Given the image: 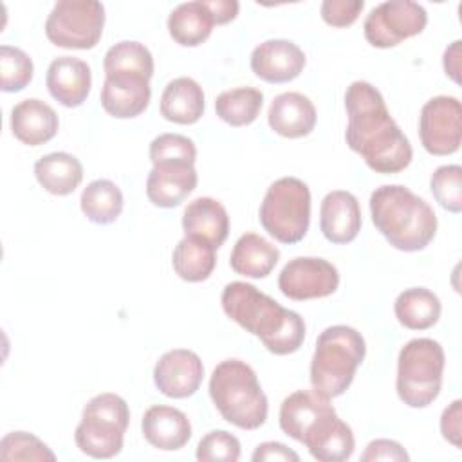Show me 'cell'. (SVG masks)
I'll use <instances>...</instances> for the list:
<instances>
[{
    "mask_svg": "<svg viewBox=\"0 0 462 462\" xmlns=\"http://www.w3.org/2000/svg\"><path fill=\"white\" fill-rule=\"evenodd\" d=\"M141 431L146 442L162 451H177L191 439V424L184 411L168 406H150L141 420Z\"/></svg>",
    "mask_w": 462,
    "mask_h": 462,
    "instance_id": "d6986e66",
    "label": "cell"
},
{
    "mask_svg": "<svg viewBox=\"0 0 462 462\" xmlns=\"http://www.w3.org/2000/svg\"><path fill=\"white\" fill-rule=\"evenodd\" d=\"M0 72L2 83L0 88L4 92H20L23 90L34 74L32 60L25 51L13 45L0 47Z\"/></svg>",
    "mask_w": 462,
    "mask_h": 462,
    "instance_id": "836d02e7",
    "label": "cell"
},
{
    "mask_svg": "<svg viewBox=\"0 0 462 462\" xmlns=\"http://www.w3.org/2000/svg\"><path fill=\"white\" fill-rule=\"evenodd\" d=\"M428 23L426 9L411 0H392L375 5L365 18L366 42L377 49H390L417 36Z\"/></svg>",
    "mask_w": 462,
    "mask_h": 462,
    "instance_id": "30bf717a",
    "label": "cell"
},
{
    "mask_svg": "<svg viewBox=\"0 0 462 462\" xmlns=\"http://www.w3.org/2000/svg\"><path fill=\"white\" fill-rule=\"evenodd\" d=\"M204 90L188 76L171 79L161 94V116L177 125H193L204 114Z\"/></svg>",
    "mask_w": 462,
    "mask_h": 462,
    "instance_id": "cb8c5ba5",
    "label": "cell"
},
{
    "mask_svg": "<svg viewBox=\"0 0 462 462\" xmlns=\"http://www.w3.org/2000/svg\"><path fill=\"white\" fill-rule=\"evenodd\" d=\"M49 94L63 106L74 108L87 101L92 87V72L87 61L74 56H58L45 76Z\"/></svg>",
    "mask_w": 462,
    "mask_h": 462,
    "instance_id": "2e32d148",
    "label": "cell"
},
{
    "mask_svg": "<svg viewBox=\"0 0 462 462\" xmlns=\"http://www.w3.org/2000/svg\"><path fill=\"white\" fill-rule=\"evenodd\" d=\"M460 40H455L446 51H444V58H442V65H444V70L446 74L455 81L458 83L460 81Z\"/></svg>",
    "mask_w": 462,
    "mask_h": 462,
    "instance_id": "ee69618b",
    "label": "cell"
},
{
    "mask_svg": "<svg viewBox=\"0 0 462 462\" xmlns=\"http://www.w3.org/2000/svg\"><path fill=\"white\" fill-rule=\"evenodd\" d=\"M195 457L199 462H236L240 458V442L226 430H213L199 440Z\"/></svg>",
    "mask_w": 462,
    "mask_h": 462,
    "instance_id": "74e56055",
    "label": "cell"
},
{
    "mask_svg": "<svg viewBox=\"0 0 462 462\" xmlns=\"http://www.w3.org/2000/svg\"><path fill=\"white\" fill-rule=\"evenodd\" d=\"M446 356L431 337L410 339L397 357L395 390L410 408H426L440 393Z\"/></svg>",
    "mask_w": 462,
    "mask_h": 462,
    "instance_id": "8992f818",
    "label": "cell"
},
{
    "mask_svg": "<svg viewBox=\"0 0 462 462\" xmlns=\"http://www.w3.org/2000/svg\"><path fill=\"white\" fill-rule=\"evenodd\" d=\"M152 97L150 79L141 76H105L101 106L117 119H132L143 114Z\"/></svg>",
    "mask_w": 462,
    "mask_h": 462,
    "instance_id": "ffe728a7",
    "label": "cell"
},
{
    "mask_svg": "<svg viewBox=\"0 0 462 462\" xmlns=\"http://www.w3.org/2000/svg\"><path fill=\"white\" fill-rule=\"evenodd\" d=\"M316 106L300 92L278 94L267 112L273 132L287 139L307 137L316 126Z\"/></svg>",
    "mask_w": 462,
    "mask_h": 462,
    "instance_id": "44dd1931",
    "label": "cell"
},
{
    "mask_svg": "<svg viewBox=\"0 0 462 462\" xmlns=\"http://www.w3.org/2000/svg\"><path fill=\"white\" fill-rule=\"evenodd\" d=\"M204 4L209 9L217 25H224L235 20L240 9V4L236 0H204Z\"/></svg>",
    "mask_w": 462,
    "mask_h": 462,
    "instance_id": "7bdbcfd3",
    "label": "cell"
},
{
    "mask_svg": "<svg viewBox=\"0 0 462 462\" xmlns=\"http://www.w3.org/2000/svg\"><path fill=\"white\" fill-rule=\"evenodd\" d=\"M128 422L126 401L117 393H99L83 408L81 420L74 430L76 446L92 458H112L123 449Z\"/></svg>",
    "mask_w": 462,
    "mask_h": 462,
    "instance_id": "52a82bcc",
    "label": "cell"
},
{
    "mask_svg": "<svg viewBox=\"0 0 462 462\" xmlns=\"http://www.w3.org/2000/svg\"><path fill=\"white\" fill-rule=\"evenodd\" d=\"M361 208L350 191H328L319 208V229L332 244H350L361 231Z\"/></svg>",
    "mask_w": 462,
    "mask_h": 462,
    "instance_id": "ac0fdd59",
    "label": "cell"
},
{
    "mask_svg": "<svg viewBox=\"0 0 462 462\" xmlns=\"http://www.w3.org/2000/svg\"><path fill=\"white\" fill-rule=\"evenodd\" d=\"M204 365L200 357L188 348L164 352L153 368L157 390L171 399L191 397L202 384Z\"/></svg>",
    "mask_w": 462,
    "mask_h": 462,
    "instance_id": "4fadbf2b",
    "label": "cell"
},
{
    "mask_svg": "<svg viewBox=\"0 0 462 462\" xmlns=\"http://www.w3.org/2000/svg\"><path fill=\"white\" fill-rule=\"evenodd\" d=\"M38 184L58 197L70 195L83 180V164L67 152H52L34 162Z\"/></svg>",
    "mask_w": 462,
    "mask_h": 462,
    "instance_id": "4316f807",
    "label": "cell"
},
{
    "mask_svg": "<svg viewBox=\"0 0 462 462\" xmlns=\"http://www.w3.org/2000/svg\"><path fill=\"white\" fill-rule=\"evenodd\" d=\"M209 397L222 419L240 430H256L267 420V395L256 372L242 359H224L213 368Z\"/></svg>",
    "mask_w": 462,
    "mask_h": 462,
    "instance_id": "277c9868",
    "label": "cell"
},
{
    "mask_svg": "<svg viewBox=\"0 0 462 462\" xmlns=\"http://www.w3.org/2000/svg\"><path fill=\"white\" fill-rule=\"evenodd\" d=\"M307 63L303 51L291 40H265L251 52V70L267 83L296 79Z\"/></svg>",
    "mask_w": 462,
    "mask_h": 462,
    "instance_id": "9a60e30c",
    "label": "cell"
},
{
    "mask_svg": "<svg viewBox=\"0 0 462 462\" xmlns=\"http://www.w3.org/2000/svg\"><path fill=\"white\" fill-rule=\"evenodd\" d=\"M220 303L229 319L256 336L274 356L294 354L305 341L303 318L282 307L253 283H227L222 291Z\"/></svg>",
    "mask_w": 462,
    "mask_h": 462,
    "instance_id": "7a4b0ae2",
    "label": "cell"
},
{
    "mask_svg": "<svg viewBox=\"0 0 462 462\" xmlns=\"http://www.w3.org/2000/svg\"><path fill=\"white\" fill-rule=\"evenodd\" d=\"M9 123L13 135L27 146L49 143L60 128V119L54 108L38 97H29L14 105Z\"/></svg>",
    "mask_w": 462,
    "mask_h": 462,
    "instance_id": "7402d4cb",
    "label": "cell"
},
{
    "mask_svg": "<svg viewBox=\"0 0 462 462\" xmlns=\"http://www.w3.org/2000/svg\"><path fill=\"white\" fill-rule=\"evenodd\" d=\"M345 108L348 116L345 141L370 170L388 175L410 166L411 144L372 83L352 81L345 92Z\"/></svg>",
    "mask_w": 462,
    "mask_h": 462,
    "instance_id": "6da1fadb",
    "label": "cell"
},
{
    "mask_svg": "<svg viewBox=\"0 0 462 462\" xmlns=\"http://www.w3.org/2000/svg\"><path fill=\"white\" fill-rule=\"evenodd\" d=\"M280 260V249L258 233L242 235L233 245L229 265L236 274L245 278H265Z\"/></svg>",
    "mask_w": 462,
    "mask_h": 462,
    "instance_id": "d4e9b609",
    "label": "cell"
},
{
    "mask_svg": "<svg viewBox=\"0 0 462 462\" xmlns=\"http://www.w3.org/2000/svg\"><path fill=\"white\" fill-rule=\"evenodd\" d=\"M150 161L153 166L164 162L195 164L197 148L195 143L186 135L161 134L150 143Z\"/></svg>",
    "mask_w": 462,
    "mask_h": 462,
    "instance_id": "8d00e7d4",
    "label": "cell"
},
{
    "mask_svg": "<svg viewBox=\"0 0 462 462\" xmlns=\"http://www.w3.org/2000/svg\"><path fill=\"white\" fill-rule=\"evenodd\" d=\"M262 227L282 244L300 242L310 224V189L298 177L274 180L260 204Z\"/></svg>",
    "mask_w": 462,
    "mask_h": 462,
    "instance_id": "ba28073f",
    "label": "cell"
},
{
    "mask_svg": "<svg viewBox=\"0 0 462 462\" xmlns=\"http://www.w3.org/2000/svg\"><path fill=\"white\" fill-rule=\"evenodd\" d=\"M361 460L363 462H377V460L406 462V460H410V455L397 440L375 439L366 446V449L361 455Z\"/></svg>",
    "mask_w": 462,
    "mask_h": 462,
    "instance_id": "ab89813d",
    "label": "cell"
},
{
    "mask_svg": "<svg viewBox=\"0 0 462 462\" xmlns=\"http://www.w3.org/2000/svg\"><path fill=\"white\" fill-rule=\"evenodd\" d=\"M123 193L119 186L108 179H96L81 191L79 206L87 220L94 224H112L123 211Z\"/></svg>",
    "mask_w": 462,
    "mask_h": 462,
    "instance_id": "4dcf8cb0",
    "label": "cell"
},
{
    "mask_svg": "<svg viewBox=\"0 0 462 462\" xmlns=\"http://www.w3.org/2000/svg\"><path fill=\"white\" fill-rule=\"evenodd\" d=\"M339 287V273L325 258L298 256L289 260L278 276V289L294 301L327 298Z\"/></svg>",
    "mask_w": 462,
    "mask_h": 462,
    "instance_id": "7c38bea8",
    "label": "cell"
},
{
    "mask_svg": "<svg viewBox=\"0 0 462 462\" xmlns=\"http://www.w3.org/2000/svg\"><path fill=\"white\" fill-rule=\"evenodd\" d=\"M310 457L319 462H343L352 457L356 439L352 428L337 413L316 428L303 442Z\"/></svg>",
    "mask_w": 462,
    "mask_h": 462,
    "instance_id": "484cf974",
    "label": "cell"
},
{
    "mask_svg": "<svg viewBox=\"0 0 462 462\" xmlns=\"http://www.w3.org/2000/svg\"><path fill=\"white\" fill-rule=\"evenodd\" d=\"M253 462H298L300 455L282 442H262L251 455Z\"/></svg>",
    "mask_w": 462,
    "mask_h": 462,
    "instance_id": "b9f144b4",
    "label": "cell"
},
{
    "mask_svg": "<svg viewBox=\"0 0 462 462\" xmlns=\"http://www.w3.org/2000/svg\"><path fill=\"white\" fill-rule=\"evenodd\" d=\"M440 433L455 448H460L462 437V401L455 399L440 415Z\"/></svg>",
    "mask_w": 462,
    "mask_h": 462,
    "instance_id": "60d3db41",
    "label": "cell"
},
{
    "mask_svg": "<svg viewBox=\"0 0 462 462\" xmlns=\"http://www.w3.org/2000/svg\"><path fill=\"white\" fill-rule=\"evenodd\" d=\"M366 356V343L359 330L348 325L327 327L316 339L310 361L312 390L327 399L343 395Z\"/></svg>",
    "mask_w": 462,
    "mask_h": 462,
    "instance_id": "5b68a950",
    "label": "cell"
},
{
    "mask_svg": "<svg viewBox=\"0 0 462 462\" xmlns=\"http://www.w3.org/2000/svg\"><path fill=\"white\" fill-rule=\"evenodd\" d=\"M182 229L186 236L204 240L218 249L229 235V215L218 200L199 197L184 208Z\"/></svg>",
    "mask_w": 462,
    "mask_h": 462,
    "instance_id": "603a6c76",
    "label": "cell"
},
{
    "mask_svg": "<svg viewBox=\"0 0 462 462\" xmlns=\"http://www.w3.org/2000/svg\"><path fill=\"white\" fill-rule=\"evenodd\" d=\"M419 137L431 155H451L462 143V106L453 96H435L419 116Z\"/></svg>",
    "mask_w": 462,
    "mask_h": 462,
    "instance_id": "8fae6325",
    "label": "cell"
},
{
    "mask_svg": "<svg viewBox=\"0 0 462 462\" xmlns=\"http://www.w3.org/2000/svg\"><path fill=\"white\" fill-rule=\"evenodd\" d=\"M263 94L254 87H238L224 90L215 99L217 116L229 126H247L251 125L262 110Z\"/></svg>",
    "mask_w": 462,
    "mask_h": 462,
    "instance_id": "d6a6232c",
    "label": "cell"
},
{
    "mask_svg": "<svg viewBox=\"0 0 462 462\" xmlns=\"http://www.w3.org/2000/svg\"><path fill=\"white\" fill-rule=\"evenodd\" d=\"M365 7L363 0H325L321 4V18L332 27L352 25Z\"/></svg>",
    "mask_w": 462,
    "mask_h": 462,
    "instance_id": "f35d334b",
    "label": "cell"
},
{
    "mask_svg": "<svg viewBox=\"0 0 462 462\" xmlns=\"http://www.w3.org/2000/svg\"><path fill=\"white\" fill-rule=\"evenodd\" d=\"M430 189L439 206L449 213L462 211V168L460 164L439 166L430 179Z\"/></svg>",
    "mask_w": 462,
    "mask_h": 462,
    "instance_id": "d590c367",
    "label": "cell"
},
{
    "mask_svg": "<svg viewBox=\"0 0 462 462\" xmlns=\"http://www.w3.org/2000/svg\"><path fill=\"white\" fill-rule=\"evenodd\" d=\"M2 460H34V462H54L56 455L51 448L36 435L27 431H11L0 440Z\"/></svg>",
    "mask_w": 462,
    "mask_h": 462,
    "instance_id": "e575fe53",
    "label": "cell"
},
{
    "mask_svg": "<svg viewBox=\"0 0 462 462\" xmlns=\"http://www.w3.org/2000/svg\"><path fill=\"white\" fill-rule=\"evenodd\" d=\"M105 27V7L96 0H60L45 20V36L61 49L87 51L97 45Z\"/></svg>",
    "mask_w": 462,
    "mask_h": 462,
    "instance_id": "9c48e42d",
    "label": "cell"
},
{
    "mask_svg": "<svg viewBox=\"0 0 462 462\" xmlns=\"http://www.w3.org/2000/svg\"><path fill=\"white\" fill-rule=\"evenodd\" d=\"M215 247L204 240L184 236L173 249L171 265L175 274L189 283L204 282L211 276L217 265Z\"/></svg>",
    "mask_w": 462,
    "mask_h": 462,
    "instance_id": "f546056e",
    "label": "cell"
},
{
    "mask_svg": "<svg viewBox=\"0 0 462 462\" xmlns=\"http://www.w3.org/2000/svg\"><path fill=\"white\" fill-rule=\"evenodd\" d=\"M336 415L330 401L314 390H296L287 395L280 406V428L298 442L305 439L328 417Z\"/></svg>",
    "mask_w": 462,
    "mask_h": 462,
    "instance_id": "5bb4252c",
    "label": "cell"
},
{
    "mask_svg": "<svg viewBox=\"0 0 462 462\" xmlns=\"http://www.w3.org/2000/svg\"><path fill=\"white\" fill-rule=\"evenodd\" d=\"M213 25L215 20L204 0L179 4L168 16V32L173 42L182 47H197L204 43L209 38Z\"/></svg>",
    "mask_w": 462,
    "mask_h": 462,
    "instance_id": "83f0119b",
    "label": "cell"
},
{
    "mask_svg": "<svg viewBox=\"0 0 462 462\" xmlns=\"http://www.w3.org/2000/svg\"><path fill=\"white\" fill-rule=\"evenodd\" d=\"M103 69L105 76H141L152 79L153 56L141 42L123 40L106 51Z\"/></svg>",
    "mask_w": 462,
    "mask_h": 462,
    "instance_id": "1f68e13d",
    "label": "cell"
},
{
    "mask_svg": "<svg viewBox=\"0 0 462 462\" xmlns=\"http://www.w3.org/2000/svg\"><path fill=\"white\" fill-rule=\"evenodd\" d=\"M195 164H155L146 179V197L157 208H177L197 188Z\"/></svg>",
    "mask_w": 462,
    "mask_h": 462,
    "instance_id": "e0dca14e",
    "label": "cell"
},
{
    "mask_svg": "<svg viewBox=\"0 0 462 462\" xmlns=\"http://www.w3.org/2000/svg\"><path fill=\"white\" fill-rule=\"evenodd\" d=\"M370 215L388 244L404 253L422 251L435 238L433 208L402 184H383L370 195Z\"/></svg>",
    "mask_w": 462,
    "mask_h": 462,
    "instance_id": "3957f363",
    "label": "cell"
},
{
    "mask_svg": "<svg viewBox=\"0 0 462 462\" xmlns=\"http://www.w3.org/2000/svg\"><path fill=\"white\" fill-rule=\"evenodd\" d=\"M440 300L426 287L404 289L393 303L397 321L410 330L431 328L440 318Z\"/></svg>",
    "mask_w": 462,
    "mask_h": 462,
    "instance_id": "f1b7e54d",
    "label": "cell"
}]
</instances>
